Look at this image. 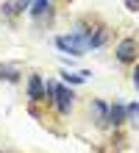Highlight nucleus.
<instances>
[{
    "label": "nucleus",
    "mask_w": 139,
    "mask_h": 153,
    "mask_svg": "<svg viewBox=\"0 0 139 153\" xmlns=\"http://www.w3.org/2000/svg\"><path fill=\"white\" fill-rule=\"evenodd\" d=\"M56 48L72 53V56H81V53L89 50V36L86 33H70V36H56Z\"/></svg>",
    "instance_id": "f257e3e1"
},
{
    "label": "nucleus",
    "mask_w": 139,
    "mask_h": 153,
    "mask_svg": "<svg viewBox=\"0 0 139 153\" xmlns=\"http://www.w3.org/2000/svg\"><path fill=\"white\" fill-rule=\"evenodd\" d=\"M72 89H67V86H61V84H56V92H53V100H56V106H59V111L61 114H70V109H72Z\"/></svg>",
    "instance_id": "f03ea898"
},
{
    "label": "nucleus",
    "mask_w": 139,
    "mask_h": 153,
    "mask_svg": "<svg viewBox=\"0 0 139 153\" xmlns=\"http://www.w3.org/2000/svg\"><path fill=\"white\" fill-rule=\"evenodd\" d=\"M136 39H123L117 45V59L123 61V64H131V61H136Z\"/></svg>",
    "instance_id": "7ed1b4c3"
},
{
    "label": "nucleus",
    "mask_w": 139,
    "mask_h": 153,
    "mask_svg": "<svg viewBox=\"0 0 139 153\" xmlns=\"http://www.w3.org/2000/svg\"><path fill=\"white\" fill-rule=\"evenodd\" d=\"M28 97L31 100H45V84L39 75H31V81H28Z\"/></svg>",
    "instance_id": "20e7f679"
},
{
    "label": "nucleus",
    "mask_w": 139,
    "mask_h": 153,
    "mask_svg": "<svg viewBox=\"0 0 139 153\" xmlns=\"http://www.w3.org/2000/svg\"><path fill=\"white\" fill-rule=\"evenodd\" d=\"M125 120H128L125 106H123V103H114V106L109 109V125H114V128H117V125H123Z\"/></svg>",
    "instance_id": "39448f33"
},
{
    "label": "nucleus",
    "mask_w": 139,
    "mask_h": 153,
    "mask_svg": "<svg viewBox=\"0 0 139 153\" xmlns=\"http://www.w3.org/2000/svg\"><path fill=\"white\" fill-rule=\"evenodd\" d=\"M92 111H95V120L100 125H109V106L103 100H95V103H92Z\"/></svg>",
    "instance_id": "423d86ee"
},
{
    "label": "nucleus",
    "mask_w": 139,
    "mask_h": 153,
    "mask_svg": "<svg viewBox=\"0 0 139 153\" xmlns=\"http://www.w3.org/2000/svg\"><path fill=\"white\" fill-rule=\"evenodd\" d=\"M106 42V28H97L95 33H89V48H100Z\"/></svg>",
    "instance_id": "0eeeda50"
},
{
    "label": "nucleus",
    "mask_w": 139,
    "mask_h": 153,
    "mask_svg": "<svg viewBox=\"0 0 139 153\" xmlns=\"http://www.w3.org/2000/svg\"><path fill=\"white\" fill-rule=\"evenodd\" d=\"M125 111H128V123H131L134 128H139V103H131V106H125Z\"/></svg>",
    "instance_id": "6e6552de"
},
{
    "label": "nucleus",
    "mask_w": 139,
    "mask_h": 153,
    "mask_svg": "<svg viewBox=\"0 0 139 153\" xmlns=\"http://www.w3.org/2000/svg\"><path fill=\"white\" fill-rule=\"evenodd\" d=\"M50 8V0H33V6H31V14L33 17H39V14H45Z\"/></svg>",
    "instance_id": "1a4fd4ad"
},
{
    "label": "nucleus",
    "mask_w": 139,
    "mask_h": 153,
    "mask_svg": "<svg viewBox=\"0 0 139 153\" xmlns=\"http://www.w3.org/2000/svg\"><path fill=\"white\" fill-rule=\"evenodd\" d=\"M89 78V73H64V81L67 84H83Z\"/></svg>",
    "instance_id": "9d476101"
},
{
    "label": "nucleus",
    "mask_w": 139,
    "mask_h": 153,
    "mask_svg": "<svg viewBox=\"0 0 139 153\" xmlns=\"http://www.w3.org/2000/svg\"><path fill=\"white\" fill-rule=\"evenodd\" d=\"M28 6H31V0H17V3H14V8H17V11H25Z\"/></svg>",
    "instance_id": "9b49d317"
},
{
    "label": "nucleus",
    "mask_w": 139,
    "mask_h": 153,
    "mask_svg": "<svg viewBox=\"0 0 139 153\" xmlns=\"http://www.w3.org/2000/svg\"><path fill=\"white\" fill-rule=\"evenodd\" d=\"M125 6L131 8V11H136V8H139V0H125Z\"/></svg>",
    "instance_id": "f8f14e48"
},
{
    "label": "nucleus",
    "mask_w": 139,
    "mask_h": 153,
    "mask_svg": "<svg viewBox=\"0 0 139 153\" xmlns=\"http://www.w3.org/2000/svg\"><path fill=\"white\" fill-rule=\"evenodd\" d=\"M134 86L139 89V64H136V70H134Z\"/></svg>",
    "instance_id": "ddd939ff"
}]
</instances>
